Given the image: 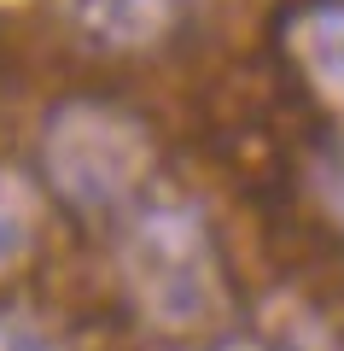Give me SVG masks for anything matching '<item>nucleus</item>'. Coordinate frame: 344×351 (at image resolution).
<instances>
[{
  "label": "nucleus",
  "instance_id": "1",
  "mask_svg": "<svg viewBox=\"0 0 344 351\" xmlns=\"http://www.w3.org/2000/svg\"><path fill=\"white\" fill-rule=\"evenodd\" d=\"M117 269L140 322L163 339H198L228 322V258L210 217L181 193H146L123 211Z\"/></svg>",
  "mask_w": 344,
  "mask_h": 351
},
{
  "label": "nucleus",
  "instance_id": "2",
  "mask_svg": "<svg viewBox=\"0 0 344 351\" xmlns=\"http://www.w3.org/2000/svg\"><path fill=\"white\" fill-rule=\"evenodd\" d=\"M152 129L111 100H64L41 123V182L76 217H111L152 176Z\"/></svg>",
  "mask_w": 344,
  "mask_h": 351
},
{
  "label": "nucleus",
  "instance_id": "3",
  "mask_svg": "<svg viewBox=\"0 0 344 351\" xmlns=\"http://www.w3.org/2000/svg\"><path fill=\"white\" fill-rule=\"evenodd\" d=\"M193 0H64L76 36L99 53H152L175 41Z\"/></svg>",
  "mask_w": 344,
  "mask_h": 351
},
{
  "label": "nucleus",
  "instance_id": "4",
  "mask_svg": "<svg viewBox=\"0 0 344 351\" xmlns=\"http://www.w3.org/2000/svg\"><path fill=\"white\" fill-rule=\"evenodd\" d=\"M210 351H327V334L309 316H257L246 328H228Z\"/></svg>",
  "mask_w": 344,
  "mask_h": 351
},
{
  "label": "nucleus",
  "instance_id": "5",
  "mask_svg": "<svg viewBox=\"0 0 344 351\" xmlns=\"http://www.w3.org/2000/svg\"><path fill=\"white\" fill-rule=\"evenodd\" d=\"M297 47H304L309 71H315L332 94H344V6H315V12L297 24Z\"/></svg>",
  "mask_w": 344,
  "mask_h": 351
},
{
  "label": "nucleus",
  "instance_id": "6",
  "mask_svg": "<svg viewBox=\"0 0 344 351\" xmlns=\"http://www.w3.org/2000/svg\"><path fill=\"white\" fill-rule=\"evenodd\" d=\"M29 240H36V199H29L24 182L0 176V269L12 258H24Z\"/></svg>",
  "mask_w": 344,
  "mask_h": 351
},
{
  "label": "nucleus",
  "instance_id": "7",
  "mask_svg": "<svg viewBox=\"0 0 344 351\" xmlns=\"http://www.w3.org/2000/svg\"><path fill=\"white\" fill-rule=\"evenodd\" d=\"M0 351H59L24 311H0Z\"/></svg>",
  "mask_w": 344,
  "mask_h": 351
},
{
  "label": "nucleus",
  "instance_id": "8",
  "mask_svg": "<svg viewBox=\"0 0 344 351\" xmlns=\"http://www.w3.org/2000/svg\"><path fill=\"white\" fill-rule=\"evenodd\" d=\"M321 193H327V211L339 217V234H344V152L327 158V170H321Z\"/></svg>",
  "mask_w": 344,
  "mask_h": 351
}]
</instances>
